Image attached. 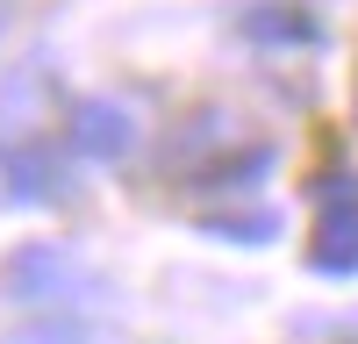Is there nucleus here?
I'll use <instances>...</instances> for the list:
<instances>
[{
    "instance_id": "obj_5",
    "label": "nucleus",
    "mask_w": 358,
    "mask_h": 344,
    "mask_svg": "<svg viewBox=\"0 0 358 344\" xmlns=\"http://www.w3.org/2000/svg\"><path fill=\"white\" fill-rule=\"evenodd\" d=\"M8 180H15V201H29V208H50V201H65V165H57L50 151H36V143H22V151H8Z\"/></svg>"
},
{
    "instance_id": "obj_6",
    "label": "nucleus",
    "mask_w": 358,
    "mask_h": 344,
    "mask_svg": "<svg viewBox=\"0 0 358 344\" xmlns=\"http://www.w3.org/2000/svg\"><path fill=\"white\" fill-rule=\"evenodd\" d=\"M201 237H222V244H273V237H280V215H273V208H251V215H201Z\"/></svg>"
},
{
    "instance_id": "obj_2",
    "label": "nucleus",
    "mask_w": 358,
    "mask_h": 344,
    "mask_svg": "<svg viewBox=\"0 0 358 344\" xmlns=\"http://www.w3.org/2000/svg\"><path fill=\"white\" fill-rule=\"evenodd\" d=\"M308 266L315 273H358V180L351 172H330L315 187V237H308Z\"/></svg>"
},
{
    "instance_id": "obj_1",
    "label": "nucleus",
    "mask_w": 358,
    "mask_h": 344,
    "mask_svg": "<svg viewBox=\"0 0 358 344\" xmlns=\"http://www.w3.org/2000/svg\"><path fill=\"white\" fill-rule=\"evenodd\" d=\"M0 294L22 301V308H79V301L101 294V280L65 244H15L0 258Z\"/></svg>"
},
{
    "instance_id": "obj_3",
    "label": "nucleus",
    "mask_w": 358,
    "mask_h": 344,
    "mask_svg": "<svg viewBox=\"0 0 358 344\" xmlns=\"http://www.w3.org/2000/svg\"><path fill=\"white\" fill-rule=\"evenodd\" d=\"M72 143L86 158H129L136 151V115L122 101H108V94L72 101Z\"/></svg>"
},
{
    "instance_id": "obj_4",
    "label": "nucleus",
    "mask_w": 358,
    "mask_h": 344,
    "mask_svg": "<svg viewBox=\"0 0 358 344\" xmlns=\"http://www.w3.org/2000/svg\"><path fill=\"white\" fill-rule=\"evenodd\" d=\"M236 22H244L251 43H322V22L301 8V0H258V8L236 15Z\"/></svg>"
}]
</instances>
